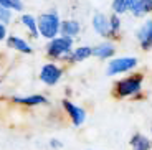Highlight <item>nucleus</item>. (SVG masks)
Segmentation results:
<instances>
[{"instance_id":"7","label":"nucleus","mask_w":152,"mask_h":150,"mask_svg":"<svg viewBox=\"0 0 152 150\" xmlns=\"http://www.w3.org/2000/svg\"><path fill=\"white\" fill-rule=\"evenodd\" d=\"M137 40L141 42V45L144 50L152 48V20L145 22L144 25L139 28V31H137Z\"/></svg>"},{"instance_id":"4","label":"nucleus","mask_w":152,"mask_h":150,"mask_svg":"<svg viewBox=\"0 0 152 150\" xmlns=\"http://www.w3.org/2000/svg\"><path fill=\"white\" fill-rule=\"evenodd\" d=\"M137 64L136 58H118V60H113L107 66V74H121V73L131 71L134 66Z\"/></svg>"},{"instance_id":"19","label":"nucleus","mask_w":152,"mask_h":150,"mask_svg":"<svg viewBox=\"0 0 152 150\" xmlns=\"http://www.w3.org/2000/svg\"><path fill=\"white\" fill-rule=\"evenodd\" d=\"M12 20V10H8V8L2 7L0 5V23H8Z\"/></svg>"},{"instance_id":"14","label":"nucleus","mask_w":152,"mask_h":150,"mask_svg":"<svg viewBox=\"0 0 152 150\" xmlns=\"http://www.w3.org/2000/svg\"><path fill=\"white\" fill-rule=\"evenodd\" d=\"M131 147H132V150H149L151 149V142L145 139L144 135L137 134L131 139Z\"/></svg>"},{"instance_id":"8","label":"nucleus","mask_w":152,"mask_h":150,"mask_svg":"<svg viewBox=\"0 0 152 150\" xmlns=\"http://www.w3.org/2000/svg\"><path fill=\"white\" fill-rule=\"evenodd\" d=\"M63 106H65V109L68 111L69 117L73 119V124L75 125H81L84 122V119H86V114H84V111L81 107H78V106L71 104V102L68 101H63Z\"/></svg>"},{"instance_id":"15","label":"nucleus","mask_w":152,"mask_h":150,"mask_svg":"<svg viewBox=\"0 0 152 150\" xmlns=\"http://www.w3.org/2000/svg\"><path fill=\"white\" fill-rule=\"evenodd\" d=\"M93 55V48H89V46H80V48H76V51L73 53V60L75 61H83L86 60V58H89Z\"/></svg>"},{"instance_id":"13","label":"nucleus","mask_w":152,"mask_h":150,"mask_svg":"<svg viewBox=\"0 0 152 150\" xmlns=\"http://www.w3.org/2000/svg\"><path fill=\"white\" fill-rule=\"evenodd\" d=\"M151 10H152V0H137L134 8L131 12H132L136 17H141V15H144V13H147V12H151Z\"/></svg>"},{"instance_id":"3","label":"nucleus","mask_w":152,"mask_h":150,"mask_svg":"<svg viewBox=\"0 0 152 150\" xmlns=\"http://www.w3.org/2000/svg\"><path fill=\"white\" fill-rule=\"evenodd\" d=\"M142 86V78L141 76H131L127 79H122L118 83V94L119 96H131L136 94Z\"/></svg>"},{"instance_id":"12","label":"nucleus","mask_w":152,"mask_h":150,"mask_svg":"<svg viewBox=\"0 0 152 150\" xmlns=\"http://www.w3.org/2000/svg\"><path fill=\"white\" fill-rule=\"evenodd\" d=\"M137 0H114L113 2V10L114 13H124L127 10H132Z\"/></svg>"},{"instance_id":"5","label":"nucleus","mask_w":152,"mask_h":150,"mask_svg":"<svg viewBox=\"0 0 152 150\" xmlns=\"http://www.w3.org/2000/svg\"><path fill=\"white\" fill-rule=\"evenodd\" d=\"M61 78V69L55 64H45L40 73V79H42L45 84H50V86H53L60 81Z\"/></svg>"},{"instance_id":"20","label":"nucleus","mask_w":152,"mask_h":150,"mask_svg":"<svg viewBox=\"0 0 152 150\" xmlns=\"http://www.w3.org/2000/svg\"><path fill=\"white\" fill-rule=\"evenodd\" d=\"M109 22H111V30H113V35H116L119 31V26H121V22H119L118 15H113L109 18Z\"/></svg>"},{"instance_id":"16","label":"nucleus","mask_w":152,"mask_h":150,"mask_svg":"<svg viewBox=\"0 0 152 150\" xmlns=\"http://www.w3.org/2000/svg\"><path fill=\"white\" fill-rule=\"evenodd\" d=\"M22 22H23V25L30 30V33L33 35V36H38V23H37V20H35L33 17L31 15H23Z\"/></svg>"},{"instance_id":"22","label":"nucleus","mask_w":152,"mask_h":150,"mask_svg":"<svg viewBox=\"0 0 152 150\" xmlns=\"http://www.w3.org/2000/svg\"><path fill=\"white\" fill-rule=\"evenodd\" d=\"M51 147H61V143L60 142H55V140H53V142H51Z\"/></svg>"},{"instance_id":"10","label":"nucleus","mask_w":152,"mask_h":150,"mask_svg":"<svg viewBox=\"0 0 152 150\" xmlns=\"http://www.w3.org/2000/svg\"><path fill=\"white\" fill-rule=\"evenodd\" d=\"M114 46L111 45V43H103V45L96 46V48H93V55L98 58H101V60H107V58H111L114 55Z\"/></svg>"},{"instance_id":"9","label":"nucleus","mask_w":152,"mask_h":150,"mask_svg":"<svg viewBox=\"0 0 152 150\" xmlns=\"http://www.w3.org/2000/svg\"><path fill=\"white\" fill-rule=\"evenodd\" d=\"M60 31H61V35L71 38V36H75V35H78V31H80V23L76 22V20H66V22H61Z\"/></svg>"},{"instance_id":"11","label":"nucleus","mask_w":152,"mask_h":150,"mask_svg":"<svg viewBox=\"0 0 152 150\" xmlns=\"http://www.w3.org/2000/svg\"><path fill=\"white\" fill-rule=\"evenodd\" d=\"M8 46L10 48H15L17 51H22V53H31V46L28 45L25 40L18 36H10L8 38Z\"/></svg>"},{"instance_id":"1","label":"nucleus","mask_w":152,"mask_h":150,"mask_svg":"<svg viewBox=\"0 0 152 150\" xmlns=\"http://www.w3.org/2000/svg\"><path fill=\"white\" fill-rule=\"evenodd\" d=\"M38 33L48 40H55L61 28V22L56 13H43L38 17Z\"/></svg>"},{"instance_id":"6","label":"nucleus","mask_w":152,"mask_h":150,"mask_svg":"<svg viewBox=\"0 0 152 150\" xmlns=\"http://www.w3.org/2000/svg\"><path fill=\"white\" fill-rule=\"evenodd\" d=\"M93 26H94V30L98 31L101 36H109V35H113L111 22L103 15V13H98V15L93 17Z\"/></svg>"},{"instance_id":"17","label":"nucleus","mask_w":152,"mask_h":150,"mask_svg":"<svg viewBox=\"0 0 152 150\" xmlns=\"http://www.w3.org/2000/svg\"><path fill=\"white\" fill-rule=\"evenodd\" d=\"M13 101L18 102V104L33 106V104H42V102H45V98L43 96H30V98H13Z\"/></svg>"},{"instance_id":"18","label":"nucleus","mask_w":152,"mask_h":150,"mask_svg":"<svg viewBox=\"0 0 152 150\" xmlns=\"http://www.w3.org/2000/svg\"><path fill=\"white\" fill-rule=\"evenodd\" d=\"M0 5L8 8V10H15V12H20L23 8L22 0H0Z\"/></svg>"},{"instance_id":"2","label":"nucleus","mask_w":152,"mask_h":150,"mask_svg":"<svg viewBox=\"0 0 152 150\" xmlns=\"http://www.w3.org/2000/svg\"><path fill=\"white\" fill-rule=\"evenodd\" d=\"M71 38L68 36H58L55 38V40H51L48 45V53L50 56H55V58H60V56H66V55H69V51H71Z\"/></svg>"},{"instance_id":"21","label":"nucleus","mask_w":152,"mask_h":150,"mask_svg":"<svg viewBox=\"0 0 152 150\" xmlns=\"http://www.w3.org/2000/svg\"><path fill=\"white\" fill-rule=\"evenodd\" d=\"M5 35H7V30H5V25L4 23H0V40H4Z\"/></svg>"}]
</instances>
